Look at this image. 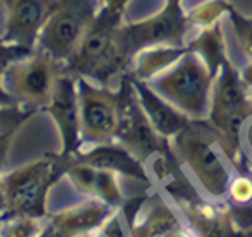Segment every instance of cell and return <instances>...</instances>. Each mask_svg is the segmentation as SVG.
Here are the masks:
<instances>
[{"instance_id":"cell-1","label":"cell","mask_w":252,"mask_h":237,"mask_svg":"<svg viewBox=\"0 0 252 237\" xmlns=\"http://www.w3.org/2000/svg\"><path fill=\"white\" fill-rule=\"evenodd\" d=\"M252 118V91L229 60L216 72L209 125L217 135L220 151L229 162L240 155L242 132Z\"/></svg>"},{"instance_id":"cell-2","label":"cell","mask_w":252,"mask_h":237,"mask_svg":"<svg viewBox=\"0 0 252 237\" xmlns=\"http://www.w3.org/2000/svg\"><path fill=\"white\" fill-rule=\"evenodd\" d=\"M121 25V11L102 7L84 34L74 56L65 63V71L75 78H86L107 86L128 65L119 46Z\"/></svg>"},{"instance_id":"cell-3","label":"cell","mask_w":252,"mask_h":237,"mask_svg":"<svg viewBox=\"0 0 252 237\" xmlns=\"http://www.w3.org/2000/svg\"><path fill=\"white\" fill-rule=\"evenodd\" d=\"M216 71L194 51H186L172 67L151 79L149 86L191 121H207Z\"/></svg>"},{"instance_id":"cell-4","label":"cell","mask_w":252,"mask_h":237,"mask_svg":"<svg viewBox=\"0 0 252 237\" xmlns=\"http://www.w3.org/2000/svg\"><path fill=\"white\" fill-rule=\"evenodd\" d=\"M203 121H191L181 134L170 139V150L179 162L184 163L200 188L212 202H220L228 195L231 170L226 158L220 157L216 132Z\"/></svg>"},{"instance_id":"cell-5","label":"cell","mask_w":252,"mask_h":237,"mask_svg":"<svg viewBox=\"0 0 252 237\" xmlns=\"http://www.w3.org/2000/svg\"><path fill=\"white\" fill-rule=\"evenodd\" d=\"M67 157L46 155L2 176L5 211L0 218L27 216L46 220L49 190L65 176Z\"/></svg>"},{"instance_id":"cell-6","label":"cell","mask_w":252,"mask_h":237,"mask_svg":"<svg viewBox=\"0 0 252 237\" xmlns=\"http://www.w3.org/2000/svg\"><path fill=\"white\" fill-rule=\"evenodd\" d=\"M96 14L98 7L94 0H55L51 14L37 39L39 51L65 67Z\"/></svg>"},{"instance_id":"cell-7","label":"cell","mask_w":252,"mask_h":237,"mask_svg":"<svg viewBox=\"0 0 252 237\" xmlns=\"http://www.w3.org/2000/svg\"><path fill=\"white\" fill-rule=\"evenodd\" d=\"M63 65L42 51H32L28 56L18 60L2 76L7 93L20 106L27 109H46L51 99L53 88Z\"/></svg>"},{"instance_id":"cell-8","label":"cell","mask_w":252,"mask_h":237,"mask_svg":"<svg viewBox=\"0 0 252 237\" xmlns=\"http://www.w3.org/2000/svg\"><path fill=\"white\" fill-rule=\"evenodd\" d=\"M81 142L90 146L105 144L116 139L119 128V91L77 78Z\"/></svg>"},{"instance_id":"cell-9","label":"cell","mask_w":252,"mask_h":237,"mask_svg":"<svg viewBox=\"0 0 252 237\" xmlns=\"http://www.w3.org/2000/svg\"><path fill=\"white\" fill-rule=\"evenodd\" d=\"M188 18L181 7L166 4L161 12L151 16L138 23L121 25L119 28V46L130 65L131 58L142 49L153 46H182L181 40L186 34Z\"/></svg>"},{"instance_id":"cell-10","label":"cell","mask_w":252,"mask_h":237,"mask_svg":"<svg viewBox=\"0 0 252 237\" xmlns=\"http://www.w3.org/2000/svg\"><path fill=\"white\" fill-rule=\"evenodd\" d=\"M116 139L140 162H146L156 153L165 155L163 139L154 132L142 113L130 79L123 81V86L119 90V128Z\"/></svg>"},{"instance_id":"cell-11","label":"cell","mask_w":252,"mask_h":237,"mask_svg":"<svg viewBox=\"0 0 252 237\" xmlns=\"http://www.w3.org/2000/svg\"><path fill=\"white\" fill-rule=\"evenodd\" d=\"M46 111L58 126L62 137V157L75 155L81 146V121H79L77 78L63 69L53 88Z\"/></svg>"},{"instance_id":"cell-12","label":"cell","mask_w":252,"mask_h":237,"mask_svg":"<svg viewBox=\"0 0 252 237\" xmlns=\"http://www.w3.org/2000/svg\"><path fill=\"white\" fill-rule=\"evenodd\" d=\"M4 37L7 42L35 51L42 27L51 14L55 0H4Z\"/></svg>"},{"instance_id":"cell-13","label":"cell","mask_w":252,"mask_h":237,"mask_svg":"<svg viewBox=\"0 0 252 237\" xmlns=\"http://www.w3.org/2000/svg\"><path fill=\"white\" fill-rule=\"evenodd\" d=\"M114 213L112 205L91 197L58 213L47 214L46 225L55 237H86L94 230H102Z\"/></svg>"},{"instance_id":"cell-14","label":"cell","mask_w":252,"mask_h":237,"mask_svg":"<svg viewBox=\"0 0 252 237\" xmlns=\"http://www.w3.org/2000/svg\"><path fill=\"white\" fill-rule=\"evenodd\" d=\"M130 81L142 113L147 118V121L151 123L154 132L163 141L173 139L191 123V119L186 118L182 113H179L163 97H159L147 83H142V81H137V79H130Z\"/></svg>"},{"instance_id":"cell-15","label":"cell","mask_w":252,"mask_h":237,"mask_svg":"<svg viewBox=\"0 0 252 237\" xmlns=\"http://www.w3.org/2000/svg\"><path fill=\"white\" fill-rule=\"evenodd\" d=\"M189 229L196 237H235L236 227L229 207L201 198L179 202Z\"/></svg>"},{"instance_id":"cell-16","label":"cell","mask_w":252,"mask_h":237,"mask_svg":"<svg viewBox=\"0 0 252 237\" xmlns=\"http://www.w3.org/2000/svg\"><path fill=\"white\" fill-rule=\"evenodd\" d=\"M74 157L79 162L86 163L90 167L109 170V172H114L118 176L121 174V176L131 178L135 181L147 183V179H149L144 162H140L131 151H128L121 144H112V142L96 144V146H90L86 151H77Z\"/></svg>"},{"instance_id":"cell-17","label":"cell","mask_w":252,"mask_h":237,"mask_svg":"<svg viewBox=\"0 0 252 237\" xmlns=\"http://www.w3.org/2000/svg\"><path fill=\"white\" fill-rule=\"evenodd\" d=\"M184 227L179 216L170 209L168 204L159 195L149 198L144 211H138L137 218L131 221V237H170V234Z\"/></svg>"},{"instance_id":"cell-18","label":"cell","mask_w":252,"mask_h":237,"mask_svg":"<svg viewBox=\"0 0 252 237\" xmlns=\"http://www.w3.org/2000/svg\"><path fill=\"white\" fill-rule=\"evenodd\" d=\"M188 51L182 46H153L142 49L131 58V76L137 81L149 83L151 79L165 72Z\"/></svg>"},{"instance_id":"cell-19","label":"cell","mask_w":252,"mask_h":237,"mask_svg":"<svg viewBox=\"0 0 252 237\" xmlns=\"http://www.w3.org/2000/svg\"><path fill=\"white\" fill-rule=\"evenodd\" d=\"M191 51L198 53L207 62V65L216 72L226 60H229L226 55V40L217 25L201 28L200 34L191 42Z\"/></svg>"},{"instance_id":"cell-20","label":"cell","mask_w":252,"mask_h":237,"mask_svg":"<svg viewBox=\"0 0 252 237\" xmlns=\"http://www.w3.org/2000/svg\"><path fill=\"white\" fill-rule=\"evenodd\" d=\"M44 229V220L27 216L0 218V237H37Z\"/></svg>"},{"instance_id":"cell-21","label":"cell","mask_w":252,"mask_h":237,"mask_svg":"<svg viewBox=\"0 0 252 237\" xmlns=\"http://www.w3.org/2000/svg\"><path fill=\"white\" fill-rule=\"evenodd\" d=\"M228 9L224 0H205L200 5L193 9L188 14V23L194 25L198 28H207L216 25L217 18Z\"/></svg>"},{"instance_id":"cell-22","label":"cell","mask_w":252,"mask_h":237,"mask_svg":"<svg viewBox=\"0 0 252 237\" xmlns=\"http://www.w3.org/2000/svg\"><path fill=\"white\" fill-rule=\"evenodd\" d=\"M35 111L23 106H4L0 107V134H18L23 123Z\"/></svg>"},{"instance_id":"cell-23","label":"cell","mask_w":252,"mask_h":237,"mask_svg":"<svg viewBox=\"0 0 252 237\" xmlns=\"http://www.w3.org/2000/svg\"><path fill=\"white\" fill-rule=\"evenodd\" d=\"M228 197L236 205H249L252 202V176H236L231 179Z\"/></svg>"},{"instance_id":"cell-24","label":"cell","mask_w":252,"mask_h":237,"mask_svg":"<svg viewBox=\"0 0 252 237\" xmlns=\"http://www.w3.org/2000/svg\"><path fill=\"white\" fill-rule=\"evenodd\" d=\"M30 53L32 51H28L25 47L7 42L4 37L0 36V78L5 74V71L11 67L12 63L25 58V56H28Z\"/></svg>"},{"instance_id":"cell-25","label":"cell","mask_w":252,"mask_h":237,"mask_svg":"<svg viewBox=\"0 0 252 237\" xmlns=\"http://www.w3.org/2000/svg\"><path fill=\"white\" fill-rule=\"evenodd\" d=\"M233 23H235V32L238 37L242 49L247 55L249 63H252V20L244 18V16H236L233 12Z\"/></svg>"},{"instance_id":"cell-26","label":"cell","mask_w":252,"mask_h":237,"mask_svg":"<svg viewBox=\"0 0 252 237\" xmlns=\"http://www.w3.org/2000/svg\"><path fill=\"white\" fill-rule=\"evenodd\" d=\"M16 134H0V169L4 167L5 158H7V153L11 150V144L14 141Z\"/></svg>"},{"instance_id":"cell-27","label":"cell","mask_w":252,"mask_h":237,"mask_svg":"<svg viewBox=\"0 0 252 237\" xmlns=\"http://www.w3.org/2000/svg\"><path fill=\"white\" fill-rule=\"evenodd\" d=\"M4 106H20V104L16 102L11 95L7 93L4 83H2V78H0V107H4Z\"/></svg>"},{"instance_id":"cell-28","label":"cell","mask_w":252,"mask_h":237,"mask_svg":"<svg viewBox=\"0 0 252 237\" xmlns=\"http://www.w3.org/2000/svg\"><path fill=\"white\" fill-rule=\"evenodd\" d=\"M244 135H245V148H247L249 155L252 157V118L247 121L244 128Z\"/></svg>"},{"instance_id":"cell-29","label":"cell","mask_w":252,"mask_h":237,"mask_svg":"<svg viewBox=\"0 0 252 237\" xmlns=\"http://www.w3.org/2000/svg\"><path fill=\"white\" fill-rule=\"evenodd\" d=\"M102 2H103V7L114 9V11H121L128 4V0H102Z\"/></svg>"},{"instance_id":"cell-30","label":"cell","mask_w":252,"mask_h":237,"mask_svg":"<svg viewBox=\"0 0 252 237\" xmlns=\"http://www.w3.org/2000/svg\"><path fill=\"white\" fill-rule=\"evenodd\" d=\"M170 237H196L193 234V230L189 229V227H181V229H177L175 232L170 234Z\"/></svg>"},{"instance_id":"cell-31","label":"cell","mask_w":252,"mask_h":237,"mask_svg":"<svg viewBox=\"0 0 252 237\" xmlns=\"http://www.w3.org/2000/svg\"><path fill=\"white\" fill-rule=\"evenodd\" d=\"M240 74H242V78H244L245 83H247L249 86H252V63H249L247 67H245Z\"/></svg>"},{"instance_id":"cell-32","label":"cell","mask_w":252,"mask_h":237,"mask_svg":"<svg viewBox=\"0 0 252 237\" xmlns=\"http://www.w3.org/2000/svg\"><path fill=\"white\" fill-rule=\"evenodd\" d=\"M235 237H252V225L244 227V229H236Z\"/></svg>"},{"instance_id":"cell-33","label":"cell","mask_w":252,"mask_h":237,"mask_svg":"<svg viewBox=\"0 0 252 237\" xmlns=\"http://www.w3.org/2000/svg\"><path fill=\"white\" fill-rule=\"evenodd\" d=\"M5 211V195H4V188H2V174H0V214Z\"/></svg>"},{"instance_id":"cell-34","label":"cell","mask_w":252,"mask_h":237,"mask_svg":"<svg viewBox=\"0 0 252 237\" xmlns=\"http://www.w3.org/2000/svg\"><path fill=\"white\" fill-rule=\"evenodd\" d=\"M37 237H55V236H53L51 230H49V227L46 225V220H44V229H42V232H40Z\"/></svg>"},{"instance_id":"cell-35","label":"cell","mask_w":252,"mask_h":237,"mask_svg":"<svg viewBox=\"0 0 252 237\" xmlns=\"http://www.w3.org/2000/svg\"><path fill=\"white\" fill-rule=\"evenodd\" d=\"M179 2H181V0H168V2H166V4H173V5H179Z\"/></svg>"},{"instance_id":"cell-36","label":"cell","mask_w":252,"mask_h":237,"mask_svg":"<svg viewBox=\"0 0 252 237\" xmlns=\"http://www.w3.org/2000/svg\"><path fill=\"white\" fill-rule=\"evenodd\" d=\"M2 32H4V27H0V36H2Z\"/></svg>"},{"instance_id":"cell-37","label":"cell","mask_w":252,"mask_h":237,"mask_svg":"<svg viewBox=\"0 0 252 237\" xmlns=\"http://www.w3.org/2000/svg\"><path fill=\"white\" fill-rule=\"evenodd\" d=\"M251 174H252V167H251Z\"/></svg>"}]
</instances>
